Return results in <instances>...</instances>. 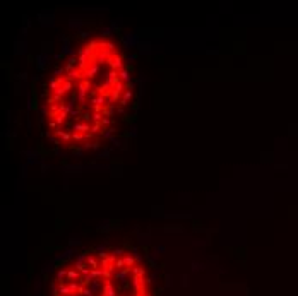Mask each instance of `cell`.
Segmentation results:
<instances>
[{"label":"cell","instance_id":"cell-1","mask_svg":"<svg viewBox=\"0 0 298 296\" xmlns=\"http://www.w3.org/2000/svg\"><path fill=\"white\" fill-rule=\"evenodd\" d=\"M132 75L118 45L93 36L50 75L43 118L52 141L67 151L100 146L117 130L132 101Z\"/></svg>","mask_w":298,"mask_h":296},{"label":"cell","instance_id":"cell-2","mask_svg":"<svg viewBox=\"0 0 298 296\" xmlns=\"http://www.w3.org/2000/svg\"><path fill=\"white\" fill-rule=\"evenodd\" d=\"M53 296H151L139 257L125 250L84 253L62 269Z\"/></svg>","mask_w":298,"mask_h":296}]
</instances>
